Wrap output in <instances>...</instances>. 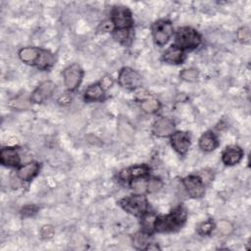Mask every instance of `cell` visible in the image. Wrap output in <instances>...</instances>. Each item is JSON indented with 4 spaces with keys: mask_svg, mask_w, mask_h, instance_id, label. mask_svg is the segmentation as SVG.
<instances>
[{
    "mask_svg": "<svg viewBox=\"0 0 251 251\" xmlns=\"http://www.w3.org/2000/svg\"><path fill=\"white\" fill-rule=\"evenodd\" d=\"M186 220V211L183 207L176 208L169 215L156 217L154 224V231L172 232L179 229Z\"/></svg>",
    "mask_w": 251,
    "mask_h": 251,
    "instance_id": "obj_1",
    "label": "cell"
},
{
    "mask_svg": "<svg viewBox=\"0 0 251 251\" xmlns=\"http://www.w3.org/2000/svg\"><path fill=\"white\" fill-rule=\"evenodd\" d=\"M120 206L133 216H143L148 212L149 204L143 194H133L123 198L119 202Z\"/></svg>",
    "mask_w": 251,
    "mask_h": 251,
    "instance_id": "obj_2",
    "label": "cell"
},
{
    "mask_svg": "<svg viewBox=\"0 0 251 251\" xmlns=\"http://www.w3.org/2000/svg\"><path fill=\"white\" fill-rule=\"evenodd\" d=\"M201 43V36L197 30L189 26L177 29L176 34V45L183 49H194Z\"/></svg>",
    "mask_w": 251,
    "mask_h": 251,
    "instance_id": "obj_3",
    "label": "cell"
},
{
    "mask_svg": "<svg viewBox=\"0 0 251 251\" xmlns=\"http://www.w3.org/2000/svg\"><path fill=\"white\" fill-rule=\"evenodd\" d=\"M111 18L115 29H129L132 26L131 12L125 6H115L111 12Z\"/></svg>",
    "mask_w": 251,
    "mask_h": 251,
    "instance_id": "obj_4",
    "label": "cell"
},
{
    "mask_svg": "<svg viewBox=\"0 0 251 251\" xmlns=\"http://www.w3.org/2000/svg\"><path fill=\"white\" fill-rule=\"evenodd\" d=\"M152 35L158 45H165L174 33V27L170 21L160 20L152 25Z\"/></svg>",
    "mask_w": 251,
    "mask_h": 251,
    "instance_id": "obj_5",
    "label": "cell"
},
{
    "mask_svg": "<svg viewBox=\"0 0 251 251\" xmlns=\"http://www.w3.org/2000/svg\"><path fill=\"white\" fill-rule=\"evenodd\" d=\"M118 81L122 87L126 89H136L142 85L141 75L128 67H125L120 71Z\"/></svg>",
    "mask_w": 251,
    "mask_h": 251,
    "instance_id": "obj_6",
    "label": "cell"
},
{
    "mask_svg": "<svg viewBox=\"0 0 251 251\" xmlns=\"http://www.w3.org/2000/svg\"><path fill=\"white\" fill-rule=\"evenodd\" d=\"M64 82L70 91L75 90L81 82L83 71L78 64H72L67 67L63 72Z\"/></svg>",
    "mask_w": 251,
    "mask_h": 251,
    "instance_id": "obj_7",
    "label": "cell"
},
{
    "mask_svg": "<svg viewBox=\"0 0 251 251\" xmlns=\"http://www.w3.org/2000/svg\"><path fill=\"white\" fill-rule=\"evenodd\" d=\"M182 183L187 193L192 198H201L205 194L204 183L199 176H188L182 179Z\"/></svg>",
    "mask_w": 251,
    "mask_h": 251,
    "instance_id": "obj_8",
    "label": "cell"
},
{
    "mask_svg": "<svg viewBox=\"0 0 251 251\" xmlns=\"http://www.w3.org/2000/svg\"><path fill=\"white\" fill-rule=\"evenodd\" d=\"M55 86L56 85L51 80L43 81L32 92L31 96H30V101L37 103V104L43 103L44 101H46L47 99H49L52 96V94L55 90Z\"/></svg>",
    "mask_w": 251,
    "mask_h": 251,
    "instance_id": "obj_9",
    "label": "cell"
},
{
    "mask_svg": "<svg viewBox=\"0 0 251 251\" xmlns=\"http://www.w3.org/2000/svg\"><path fill=\"white\" fill-rule=\"evenodd\" d=\"M175 122L170 118H160L153 124L152 131L156 136L167 137L171 136L175 132Z\"/></svg>",
    "mask_w": 251,
    "mask_h": 251,
    "instance_id": "obj_10",
    "label": "cell"
},
{
    "mask_svg": "<svg viewBox=\"0 0 251 251\" xmlns=\"http://www.w3.org/2000/svg\"><path fill=\"white\" fill-rule=\"evenodd\" d=\"M171 144L179 155H184L190 146L189 134L185 131L174 132L171 135Z\"/></svg>",
    "mask_w": 251,
    "mask_h": 251,
    "instance_id": "obj_11",
    "label": "cell"
},
{
    "mask_svg": "<svg viewBox=\"0 0 251 251\" xmlns=\"http://www.w3.org/2000/svg\"><path fill=\"white\" fill-rule=\"evenodd\" d=\"M118 134L120 138L127 144H130L134 138V128L129 121L125 117H120L118 120Z\"/></svg>",
    "mask_w": 251,
    "mask_h": 251,
    "instance_id": "obj_12",
    "label": "cell"
},
{
    "mask_svg": "<svg viewBox=\"0 0 251 251\" xmlns=\"http://www.w3.org/2000/svg\"><path fill=\"white\" fill-rule=\"evenodd\" d=\"M243 156V151L239 146L230 145L225 149L222 155L223 163L226 166H233L240 162Z\"/></svg>",
    "mask_w": 251,
    "mask_h": 251,
    "instance_id": "obj_13",
    "label": "cell"
},
{
    "mask_svg": "<svg viewBox=\"0 0 251 251\" xmlns=\"http://www.w3.org/2000/svg\"><path fill=\"white\" fill-rule=\"evenodd\" d=\"M149 174V168L146 165H137L121 171L119 176L123 180H131L138 177H144Z\"/></svg>",
    "mask_w": 251,
    "mask_h": 251,
    "instance_id": "obj_14",
    "label": "cell"
},
{
    "mask_svg": "<svg viewBox=\"0 0 251 251\" xmlns=\"http://www.w3.org/2000/svg\"><path fill=\"white\" fill-rule=\"evenodd\" d=\"M0 161L3 166L17 167L20 164V155L13 147H4L0 152Z\"/></svg>",
    "mask_w": 251,
    "mask_h": 251,
    "instance_id": "obj_15",
    "label": "cell"
},
{
    "mask_svg": "<svg viewBox=\"0 0 251 251\" xmlns=\"http://www.w3.org/2000/svg\"><path fill=\"white\" fill-rule=\"evenodd\" d=\"M39 171V164L36 162H30L22 166L17 173L19 179L23 181H30Z\"/></svg>",
    "mask_w": 251,
    "mask_h": 251,
    "instance_id": "obj_16",
    "label": "cell"
},
{
    "mask_svg": "<svg viewBox=\"0 0 251 251\" xmlns=\"http://www.w3.org/2000/svg\"><path fill=\"white\" fill-rule=\"evenodd\" d=\"M41 48L37 47H25L19 51V57L22 62L28 65H36L40 56Z\"/></svg>",
    "mask_w": 251,
    "mask_h": 251,
    "instance_id": "obj_17",
    "label": "cell"
},
{
    "mask_svg": "<svg viewBox=\"0 0 251 251\" xmlns=\"http://www.w3.org/2000/svg\"><path fill=\"white\" fill-rule=\"evenodd\" d=\"M163 60L169 64H180L184 60L183 50L176 45H172L165 51Z\"/></svg>",
    "mask_w": 251,
    "mask_h": 251,
    "instance_id": "obj_18",
    "label": "cell"
},
{
    "mask_svg": "<svg viewBox=\"0 0 251 251\" xmlns=\"http://www.w3.org/2000/svg\"><path fill=\"white\" fill-rule=\"evenodd\" d=\"M105 88L100 82L89 85L84 91V99L86 101H101L105 96Z\"/></svg>",
    "mask_w": 251,
    "mask_h": 251,
    "instance_id": "obj_19",
    "label": "cell"
},
{
    "mask_svg": "<svg viewBox=\"0 0 251 251\" xmlns=\"http://www.w3.org/2000/svg\"><path fill=\"white\" fill-rule=\"evenodd\" d=\"M218 146V139L212 131L204 132L199 138V147L204 152H211Z\"/></svg>",
    "mask_w": 251,
    "mask_h": 251,
    "instance_id": "obj_20",
    "label": "cell"
},
{
    "mask_svg": "<svg viewBox=\"0 0 251 251\" xmlns=\"http://www.w3.org/2000/svg\"><path fill=\"white\" fill-rule=\"evenodd\" d=\"M54 64V55L49 51L45 49H41L40 56L38 58V61L36 63V67L42 70L49 69Z\"/></svg>",
    "mask_w": 251,
    "mask_h": 251,
    "instance_id": "obj_21",
    "label": "cell"
},
{
    "mask_svg": "<svg viewBox=\"0 0 251 251\" xmlns=\"http://www.w3.org/2000/svg\"><path fill=\"white\" fill-rule=\"evenodd\" d=\"M156 216L151 214V213H146L142 216V221H141V226H142V231L146 232L147 234H151L154 231V224H155Z\"/></svg>",
    "mask_w": 251,
    "mask_h": 251,
    "instance_id": "obj_22",
    "label": "cell"
},
{
    "mask_svg": "<svg viewBox=\"0 0 251 251\" xmlns=\"http://www.w3.org/2000/svg\"><path fill=\"white\" fill-rule=\"evenodd\" d=\"M147 184L148 180L144 177H138L130 180V187L137 194H144L147 192Z\"/></svg>",
    "mask_w": 251,
    "mask_h": 251,
    "instance_id": "obj_23",
    "label": "cell"
},
{
    "mask_svg": "<svg viewBox=\"0 0 251 251\" xmlns=\"http://www.w3.org/2000/svg\"><path fill=\"white\" fill-rule=\"evenodd\" d=\"M141 109L147 114H153L160 109V102L157 99H145L140 104Z\"/></svg>",
    "mask_w": 251,
    "mask_h": 251,
    "instance_id": "obj_24",
    "label": "cell"
},
{
    "mask_svg": "<svg viewBox=\"0 0 251 251\" xmlns=\"http://www.w3.org/2000/svg\"><path fill=\"white\" fill-rule=\"evenodd\" d=\"M148 235L146 232L144 231H140L137 232L134 236H133V245L136 249H145L146 246L149 244L148 242Z\"/></svg>",
    "mask_w": 251,
    "mask_h": 251,
    "instance_id": "obj_25",
    "label": "cell"
},
{
    "mask_svg": "<svg viewBox=\"0 0 251 251\" xmlns=\"http://www.w3.org/2000/svg\"><path fill=\"white\" fill-rule=\"evenodd\" d=\"M215 227L222 235H229L233 231L232 224L226 220H221L215 225Z\"/></svg>",
    "mask_w": 251,
    "mask_h": 251,
    "instance_id": "obj_26",
    "label": "cell"
},
{
    "mask_svg": "<svg viewBox=\"0 0 251 251\" xmlns=\"http://www.w3.org/2000/svg\"><path fill=\"white\" fill-rule=\"evenodd\" d=\"M10 106L14 109H20V110H25L29 108L30 106V101L25 97V96H18L14 98L13 100L10 101Z\"/></svg>",
    "mask_w": 251,
    "mask_h": 251,
    "instance_id": "obj_27",
    "label": "cell"
},
{
    "mask_svg": "<svg viewBox=\"0 0 251 251\" xmlns=\"http://www.w3.org/2000/svg\"><path fill=\"white\" fill-rule=\"evenodd\" d=\"M199 75V72L194 69V68H188V69H184L180 72L179 74V77L185 81H189V82H192V81H195L197 79Z\"/></svg>",
    "mask_w": 251,
    "mask_h": 251,
    "instance_id": "obj_28",
    "label": "cell"
},
{
    "mask_svg": "<svg viewBox=\"0 0 251 251\" xmlns=\"http://www.w3.org/2000/svg\"><path fill=\"white\" fill-rule=\"evenodd\" d=\"M215 228V224L213 221L211 220H207L203 223H201L198 227H197V231L199 234L201 235H209L213 229Z\"/></svg>",
    "mask_w": 251,
    "mask_h": 251,
    "instance_id": "obj_29",
    "label": "cell"
},
{
    "mask_svg": "<svg viewBox=\"0 0 251 251\" xmlns=\"http://www.w3.org/2000/svg\"><path fill=\"white\" fill-rule=\"evenodd\" d=\"M236 36H237V39H238L241 43L248 44V43L250 42V39H251L250 28H249L248 26L240 27V28L237 30Z\"/></svg>",
    "mask_w": 251,
    "mask_h": 251,
    "instance_id": "obj_30",
    "label": "cell"
},
{
    "mask_svg": "<svg viewBox=\"0 0 251 251\" xmlns=\"http://www.w3.org/2000/svg\"><path fill=\"white\" fill-rule=\"evenodd\" d=\"M114 37L119 42L126 44L129 39V30L128 29H116L114 31Z\"/></svg>",
    "mask_w": 251,
    "mask_h": 251,
    "instance_id": "obj_31",
    "label": "cell"
},
{
    "mask_svg": "<svg viewBox=\"0 0 251 251\" xmlns=\"http://www.w3.org/2000/svg\"><path fill=\"white\" fill-rule=\"evenodd\" d=\"M162 181L156 177L148 179V184H147V192L153 193L157 192L162 188Z\"/></svg>",
    "mask_w": 251,
    "mask_h": 251,
    "instance_id": "obj_32",
    "label": "cell"
},
{
    "mask_svg": "<svg viewBox=\"0 0 251 251\" xmlns=\"http://www.w3.org/2000/svg\"><path fill=\"white\" fill-rule=\"evenodd\" d=\"M40 235L43 239H50L54 235V227L50 225H44L40 228Z\"/></svg>",
    "mask_w": 251,
    "mask_h": 251,
    "instance_id": "obj_33",
    "label": "cell"
},
{
    "mask_svg": "<svg viewBox=\"0 0 251 251\" xmlns=\"http://www.w3.org/2000/svg\"><path fill=\"white\" fill-rule=\"evenodd\" d=\"M37 211H38V207L37 206H35V205H31V204H29V205H26V206H25L22 210H21V213H22V215L24 216V217H31V216H33V215H35L36 213H37Z\"/></svg>",
    "mask_w": 251,
    "mask_h": 251,
    "instance_id": "obj_34",
    "label": "cell"
},
{
    "mask_svg": "<svg viewBox=\"0 0 251 251\" xmlns=\"http://www.w3.org/2000/svg\"><path fill=\"white\" fill-rule=\"evenodd\" d=\"M199 177L201 178V180L203 181L204 184H208V183H210V182L213 180V177H214V176H213V172L205 170V171H203V172L200 174Z\"/></svg>",
    "mask_w": 251,
    "mask_h": 251,
    "instance_id": "obj_35",
    "label": "cell"
},
{
    "mask_svg": "<svg viewBox=\"0 0 251 251\" xmlns=\"http://www.w3.org/2000/svg\"><path fill=\"white\" fill-rule=\"evenodd\" d=\"M99 82L102 84V86L105 88V90H107L108 88H110V87L112 86V84H113V78H112L111 76L106 75V76H104Z\"/></svg>",
    "mask_w": 251,
    "mask_h": 251,
    "instance_id": "obj_36",
    "label": "cell"
},
{
    "mask_svg": "<svg viewBox=\"0 0 251 251\" xmlns=\"http://www.w3.org/2000/svg\"><path fill=\"white\" fill-rule=\"evenodd\" d=\"M70 100H71L70 95H69L68 93H65V94H63V95H61V96H60V98L58 99V102H59V103H61V104L66 105V104H68V103L70 102Z\"/></svg>",
    "mask_w": 251,
    "mask_h": 251,
    "instance_id": "obj_37",
    "label": "cell"
},
{
    "mask_svg": "<svg viewBox=\"0 0 251 251\" xmlns=\"http://www.w3.org/2000/svg\"><path fill=\"white\" fill-rule=\"evenodd\" d=\"M146 250H157V249H161L157 244H154V243H149L146 248Z\"/></svg>",
    "mask_w": 251,
    "mask_h": 251,
    "instance_id": "obj_38",
    "label": "cell"
}]
</instances>
